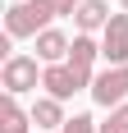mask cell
<instances>
[{
    "mask_svg": "<svg viewBox=\"0 0 128 133\" xmlns=\"http://www.w3.org/2000/svg\"><path fill=\"white\" fill-rule=\"evenodd\" d=\"M41 87H46V96H55V101H69L73 92H82L69 64H46L41 69Z\"/></svg>",
    "mask_w": 128,
    "mask_h": 133,
    "instance_id": "8992f818",
    "label": "cell"
},
{
    "mask_svg": "<svg viewBox=\"0 0 128 133\" xmlns=\"http://www.w3.org/2000/svg\"><path fill=\"white\" fill-rule=\"evenodd\" d=\"M78 5H82V0H55V9H60V14H78Z\"/></svg>",
    "mask_w": 128,
    "mask_h": 133,
    "instance_id": "4fadbf2b",
    "label": "cell"
},
{
    "mask_svg": "<svg viewBox=\"0 0 128 133\" xmlns=\"http://www.w3.org/2000/svg\"><path fill=\"white\" fill-rule=\"evenodd\" d=\"M101 133H128V101H124V106H115V110H110V119L101 124Z\"/></svg>",
    "mask_w": 128,
    "mask_h": 133,
    "instance_id": "8fae6325",
    "label": "cell"
},
{
    "mask_svg": "<svg viewBox=\"0 0 128 133\" xmlns=\"http://www.w3.org/2000/svg\"><path fill=\"white\" fill-rule=\"evenodd\" d=\"M119 5H124V14H128V0H119Z\"/></svg>",
    "mask_w": 128,
    "mask_h": 133,
    "instance_id": "5bb4252c",
    "label": "cell"
},
{
    "mask_svg": "<svg viewBox=\"0 0 128 133\" xmlns=\"http://www.w3.org/2000/svg\"><path fill=\"white\" fill-rule=\"evenodd\" d=\"M73 18H78V28H82V32H96V28L105 32V23H110L115 14H110V5H105V0H82Z\"/></svg>",
    "mask_w": 128,
    "mask_h": 133,
    "instance_id": "30bf717a",
    "label": "cell"
},
{
    "mask_svg": "<svg viewBox=\"0 0 128 133\" xmlns=\"http://www.w3.org/2000/svg\"><path fill=\"white\" fill-rule=\"evenodd\" d=\"M124 96H128V64H110L105 74H96V83H91V101L105 110H115L124 106Z\"/></svg>",
    "mask_w": 128,
    "mask_h": 133,
    "instance_id": "7a4b0ae2",
    "label": "cell"
},
{
    "mask_svg": "<svg viewBox=\"0 0 128 133\" xmlns=\"http://www.w3.org/2000/svg\"><path fill=\"white\" fill-rule=\"evenodd\" d=\"M0 83H5V92H9V96H18V92H37V83H41L37 60H32V55H9V60H5Z\"/></svg>",
    "mask_w": 128,
    "mask_h": 133,
    "instance_id": "3957f363",
    "label": "cell"
},
{
    "mask_svg": "<svg viewBox=\"0 0 128 133\" xmlns=\"http://www.w3.org/2000/svg\"><path fill=\"white\" fill-rule=\"evenodd\" d=\"M64 133H101V129H96V119H91V115H73V119L64 124Z\"/></svg>",
    "mask_w": 128,
    "mask_h": 133,
    "instance_id": "7c38bea8",
    "label": "cell"
},
{
    "mask_svg": "<svg viewBox=\"0 0 128 133\" xmlns=\"http://www.w3.org/2000/svg\"><path fill=\"white\" fill-rule=\"evenodd\" d=\"M27 129H32V110H23L5 92V101H0V133H27Z\"/></svg>",
    "mask_w": 128,
    "mask_h": 133,
    "instance_id": "ba28073f",
    "label": "cell"
},
{
    "mask_svg": "<svg viewBox=\"0 0 128 133\" xmlns=\"http://www.w3.org/2000/svg\"><path fill=\"white\" fill-rule=\"evenodd\" d=\"M32 124H37L41 133L46 129H64V101H55V96H37V106H32Z\"/></svg>",
    "mask_w": 128,
    "mask_h": 133,
    "instance_id": "9c48e42d",
    "label": "cell"
},
{
    "mask_svg": "<svg viewBox=\"0 0 128 133\" xmlns=\"http://www.w3.org/2000/svg\"><path fill=\"white\" fill-rule=\"evenodd\" d=\"M101 55L110 60V64H128V14H115V18L105 23Z\"/></svg>",
    "mask_w": 128,
    "mask_h": 133,
    "instance_id": "5b68a950",
    "label": "cell"
},
{
    "mask_svg": "<svg viewBox=\"0 0 128 133\" xmlns=\"http://www.w3.org/2000/svg\"><path fill=\"white\" fill-rule=\"evenodd\" d=\"M96 55H101V46L91 41V32H78L73 37V46H69V60L64 64L73 69V78H78V87H91V64H96Z\"/></svg>",
    "mask_w": 128,
    "mask_h": 133,
    "instance_id": "277c9868",
    "label": "cell"
},
{
    "mask_svg": "<svg viewBox=\"0 0 128 133\" xmlns=\"http://www.w3.org/2000/svg\"><path fill=\"white\" fill-rule=\"evenodd\" d=\"M69 46H73V41L64 37L60 28H46V32L37 37V60H46V64H60V60H69Z\"/></svg>",
    "mask_w": 128,
    "mask_h": 133,
    "instance_id": "52a82bcc",
    "label": "cell"
},
{
    "mask_svg": "<svg viewBox=\"0 0 128 133\" xmlns=\"http://www.w3.org/2000/svg\"><path fill=\"white\" fill-rule=\"evenodd\" d=\"M55 14H60L55 0H18V5L5 9V32L9 37H41Z\"/></svg>",
    "mask_w": 128,
    "mask_h": 133,
    "instance_id": "6da1fadb",
    "label": "cell"
}]
</instances>
